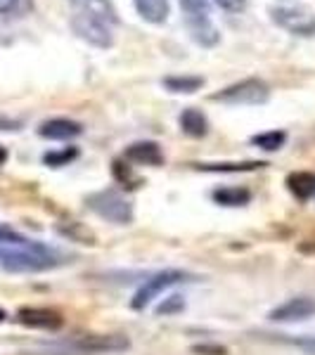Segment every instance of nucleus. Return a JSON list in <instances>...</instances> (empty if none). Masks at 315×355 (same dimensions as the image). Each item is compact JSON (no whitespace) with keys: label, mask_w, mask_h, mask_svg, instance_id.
<instances>
[{"label":"nucleus","mask_w":315,"mask_h":355,"mask_svg":"<svg viewBox=\"0 0 315 355\" xmlns=\"http://www.w3.org/2000/svg\"><path fill=\"white\" fill-rule=\"evenodd\" d=\"M65 256L8 225H0V266L12 272H41L62 266Z\"/></svg>","instance_id":"f257e3e1"},{"label":"nucleus","mask_w":315,"mask_h":355,"mask_svg":"<svg viewBox=\"0 0 315 355\" xmlns=\"http://www.w3.org/2000/svg\"><path fill=\"white\" fill-rule=\"evenodd\" d=\"M187 31H190L192 41L211 48V45L219 43L221 33L216 31V26L211 24V19L206 15H187Z\"/></svg>","instance_id":"f8f14e48"},{"label":"nucleus","mask_w":315,"mask_h":355,"mask_svg":"<svg viewBox=\"0 0 315 355\" xmlns=\"http://www.w3.org/2000/svg\"><path fill=\"white\" fill-rule=\"evenodd\" d=\"M17 322L31 329L55 331L65 324V320H62L60 313L50 311V308H22V311L17 313Z\"/></svg>","instance_id":"1a4fd4ad"},{"label":"nucleus","mask_w":315,"mask_h":355,"mask_svg":"<svg viewBox=\"0 0 315 355\" xmlns=\"http://www.w3.org/2000/svg\"><path fill=\"white\" fill-rule=\"evenodd\" d=\"M88 209L95 211L100 218L112 220L117 225H128L133 220V206L117 190H100L88 197Z\"/></svg>","instance_id":"20e7f679"},{"label":"nucleus","mask_w":315,"mask_h":355,"mask_svg":"<svg viewBox=\"0 0 315 355\" xmlns=\"http://www.w3.org/2000/svg\"><path fill=\"white\" fill-rule=\"evenodd\" d=\"M76 157H78L76 147H67V150H62V152H48L43 157V162L48 166H53V168H60V166H67L69 162H74Z\"/></svg>","instance_id":"412c9836"},{"label":"nucleus","mask_w":315,"mask_h":355,"mask_svg":"<svg viewBox=\"0 0 315 355\" xmlns=\"http://www.w3.org/2000/svg\"><path fill=\"white\" fill-rule=\"evenodd\" d=\"M5 318H8V313H5V311H3V308H0V322H3V320H5Z\"/></svg>","instance_id":"c85d7f7f"},{"label":"nucleus","mask_w":315,"mask_h":355,"mask_svg":"<svg viewBox=\"0 0 315 355\" xmlns=\"http://www.w3.org/2000/svg\"><path fill=\"white\" fill-rule=\"evenodd\" d=\"M19 121L17 119H10L5 114H0V130H19Z\"/></svg>","instance_id":"a878e982"},{"label":"nucleus","mask_w":315,"mask_h":355,"mask_svg":"<svg viewBox=\"0 0 315 355\" xmlns=\"http://www.w3.org/2000/svg\"><path fill=\"white\" fill-rule=\"evenodd\" d=\"M268 97H271V88H268L266 81H261V78H244V81L223 88L221 93H214L211 100L230 107H254L268 102Z\"/></svg>","instance_id":"7ed1b4c3"},{"label":"nucleus","mask_w":315,"mask_h":355,"mask_svg":"<svg viewBox=\"0 0 315 355\" xmlns=\"http://www.w3.org/2000/svg\"><path fill=\"white\" fill-rule=\"evenodd\" d=\"M71 28L81 41H85L93 48H112L114 45V36H112V26H107L105 21L95 19V17L85 15V12H78L74 10V17H71Z\"/></svg>","instance_id":"39448f33"},{"label":"nucleus","mask_w":315,"mask_h":355,"mask_svg":"<svg viewBox=\"0 0 315 355\" xmlns=\"http://www.w3.org/2000/svg\"><path fill=\"white\" fill-rule=\"evenodd\" d=\"M251 142H254L256 147H261V150H266V152H275V150H280L284 142H287V133H284V130H268V133L254 135V137H251Z\"/></svg>","instance_id":"aec40b11"},{"label":"nucleus","mask_w":315,"mask_h":355,"mask_svg":"<svg viewBox=\"0 0 315 355\" xmlns=\"http://www.w3.org/2000/svg\"><path fill=\"white\" fill-rule=\"evenodd\" d=\"M287 187L296 199H311L315 197V173H306V171L291 173L287 178Z\"/></svg>","instance_id":"dca6fc26"},{"label":"nucleus","mask_w":315,"mask_h":355,"mask_svg":"<svg viewBox=\"0 0 315 355\" xmlns=\"http://www.w3.org/2000/svg\"><path fill=\"white\" fill-rule=\"evenodd\" d=\"M180 130L190 137H204L209 133V121H206V116L199 110L187 107V110L180 114Z\"/></svg>","instance_id":"2eb2a0df"},{"label":"nucleus","mask_w":315,"mask_h":355,"mask_svg":"<svg viewBox=\"0 0 315 355\" xmlns=\"http://www.w3.org/2000/svg\"><path fill=\"white\" fill-rule=\"evenodd\" d=\"M74 8H76L78 12H85V15L95 17V19L105 21L107 26L119 21L117 10H114V5L110 0H74Z\"/></svg>","instance_id":"ddd939ff"},{"label":"nucleus","mask_w":315,"mask_h":355,"mask_svg":"<svg viewBox=\"0 0 315 355\" xmlns=\"http://www.w3.org/2000/svg\"><path fill=\"white\" fill-rule=\"evenodd\" d=\"M173 311H182V299H180V296H171L164 306H159V315H169Z\"/></svg>","instance_id":"5701e85b"},{"label":"nucleus","mask_w":315,"mask_h":355,"mask_svg":"<svg viewBox=\"0 0 315 355\" xmlns=\"http://www.w3.org/2000/svg\"><path fill=\"white\" fill-rule=\"evenodd\" d=\"M185 279H187V272H182V270H164V272L152 275V277L145 279V284L137 289L130 306H133V311H142V308L150 306L159 294H164L169 287H176V284L185 282Z\"/></svg>","instance_id":"423d86ee"},{"label":"nucleus","mask_w":315,"mask_h":355,"mask_svg":"<svg viewBox=\"0 0 315 355\" xmlns=\"http://www.w3.org/2000/svg\"><path fill=\"white\" fill-rule=\"evenodd\" d=\"M311 315H315V301L308 299V296H296V299H289L287 303L271 311L268 318L273 322H301V320H308Z\"/></svg>","instance_id":"6e6552de"},{"label":"nucleus","mask_w":315,"mask_h":355,"mask_svg":"<svg viewBox=\"0 0 315 355\" xmlns=\"http://www.w3.org/2000/svg\"><path fill=\"white\" fill-rule=\"evenodd\" d=\"M214 202L223 206H244L251 202V192L244 187H221L214 192Z\"/></svg>","instance_id":"a211bd4d"},{"label":"nucleus","mask_w":315,"mask_h":355,"mask_svg":"<svg viewBox=\"0 0 315 355\" xmlns=\"http://www.w3.org/2000/svg\"><path fill=\"white\" fill-rule=\"evenodd\" d=\"M135 10L150 24H164L171 15L169 0H135Z\"/></svg>","instance_id":"4468645a"},{"label":"nucleus","mask_w":315,"mask_h":355,"mask_svg":"<svg viewBox=\"0 0 315 355\" xmlns=\"http://www.w3.org/2000/svg\"><path fill=\"white\" fill-rule=\"evenodd\" d=\"M268 15H271L273 24L294 33V36H313L315 33V10L303 3L280 0L268 8Z\"/></svg>","instance_id":"f03ea898"},{"label":"nucleus","mask_w":315,"mask_h":355,"mask_svg":"<svg viewBox=\"0 0 315 355\" xmlns=\"http://www.w3.org/2000/svg\"><path fill=\"white\" fill-rule=\"evenodd\" d=\"M69 346L78 353H121L128 351L130 341L121 334H85L74 339Z\"/></svg>","instance_id":"0eeeda50"},{"label":"nucleus","mask_w":315,"mask_h":355,"mask_svg":"<svg viewBox=\"0 0 315 355\" xmlns=\"http://www.w3.org/2000/svg\"><path fill=\"white\" fill-rule=\"evenodd\" d=\"M263 162H242V164H199V171L206 173H247V171L263 168Z\"/></svg>","instance_id":"6ab92c4d"},{"label":"nucleus","mask_w":315,"mask_h":355,"mask_svg":"<svg viewBox=\"0 0 315 355\" xmlns=\"http://www.w3.org/2000/svg\"><path fill=\"white\" fill-rule=\"evenodd\" d=\"M17 0H0V15L10 12V10H15Z\"/></svg>","instance_id":"bb28decb"},{"label":"nucleus","mask_w":315,"mask_h":355,"mask_svg":"<svg viewBox=\"0 0 315 355\" xmlns=\"http://www.w3.org/2000/svg\"><path fill=\"white\" fill-rule=\"evenodd\" d=\"M301 351H306L308 355H315V336H306V339H296L294 341Z\"/></svg>","instance_id":"393cba45"},{"label":"nucleus","mask_w":315,"mask_h":355,"mask_svg":"<svg viewBox=\"0 0 315 355\" xmlns=\"http://www.w3.org/2000/svg\"><path fill=\"white\" fill-rule=\"evenodd\" d=\"M124 159L130 164H137V166H162L164 164L162 147L152 140H140V142L128 145L124 152Z\"/></svg>","instance_id":"9d476101"},{"label":"nucleus","mask_w":315,"mask_h":355,"mask_svg":"<svg viewBox=\"0 0 315 355\" xmlns=\"http://www.w3.org/2000/svg\"><path fill=\"white\" fill-rule=\"evenodd\" d=\"M5 162H8V150H5V147L0 145V166H3Z\"/></svg>","instance_id":"cd10ccee"},{"label":"nucleus","mask_w":315,"mask_h":355,"mask_svg":"<svg viewBox=\"0 0 315 355\" xmlns=\"http://www.w3.org/2000/svg\"><path fill=\"white\" fill-rule=\"evenodd\" d=\"M192 351L199 353V355H225L228 353L223 346H209V343H204V346H194Z\"/></svg>","instance_id":"b1692460"},{"label":"nucleus","mask_w":315,"mask_h":355,"mask_svg":"<svg viewBox=\"0 0 315 355\" xmlns=\"http://www.w3.org/2000/svg\"><path fill=\"white\" fill-rule=\"evenodd\" d=\"M214 3L225 12H242L247 8V0H214Z\"/></svg>","instance_id":"4be33fe9"},{"label":"nucleus","mask_w":315,"mask_h":355,"mask_svg":"<svg viewBox=\"0 0 315 355\" xmlns=\"http://www.w3.org/2000/svg\"><path fill=\"white\" fill-rule=\"evenodd\" d=\"M81 133L83 125L78 121H71V119H50L38 128V135L45 137V140H71V137H78Z\"/></svg>","instance_id":"9b49d317"},{"label":"nucleus","mask_w":315,"mask_h":355,"mask_svg":"<svg viewBox=\"0 0 315 355\" xmlns=\"http://www.w3.org/2000/svg\"><path fill=\"white\" fill-rule=\"evenodd\" d=\"M202 85H204L202 76H169V78H164V88L171 90V93L192 95V93H197Z\"/></svg>","instance_id":"f3484780"}]
</instances>
